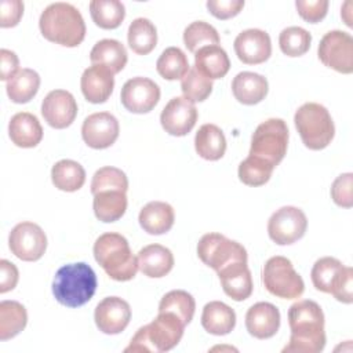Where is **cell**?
I'll use <instances>...</instances> for the list:
<instances>
[{"label": "cell", "instance_id": "cell-1", "mask_svg": "<svg viewBox=\"0 0 353 353\" xmlns=\"http://www.w3.org/2000/svg\"><path fill=\"white\" fill-rule=\"evenodd\" d=\"M291 336L283 353H319L325 346L324 313L310 299L298 301L288 309Z\"/></svg>", "mask_w": 353, "mask_h": 353}, {"label": "cell", "instance_id": "cell-2", "mask_svg": "<svg viewBox=\"0 0 353 353\" xmlns=\"http://www.w3.org/2000/svg\"><path fill=\"white\" fill-rule=\"evenodd\" d=\"M44 39L63 47H77L85 37V23L80 11L69 3H52L39 19Z\"/></svg>", "mask_w": 353, "mask_h": 353}, {"label": "cell", "instance_id": "cell-3", "mask_svg": "<svg viewBox=\"0 0 353 353\" xmlns=\"http://www.w3.org/2000/svg\"><path fill=\"white\" fill-rule=\"evenodd\" d=\"M97 290V274L85 262L61 266L52 280L54 298L66 307H79L91 301Z\"/></svg>", "mask_w": 353, "mask_h": 353}, {"label": "cell", "instance_id": "cell-4", "mask_svg": "<svg viewBox=\"0 0 353 353\" xmlns=\"http://www.w3.org/2000/svg\"><path fill=\"white\" fill-rule=\"evenodd\" d=\"M183 330L185 323L176 314L160 312L152 323L135 332L124 352H168L179 343Z\"/></svg>", "mask_w": 353, "mask_h": 353}, {"label": "cell", "instance_id": "cell-5", "mask_svg": "<svg viewBox=\"0 0 353 353\" xmlns=\"http://www.w3.org/2000/svg\"><path fill=\"white\" fill-rule=\"evenodd\" d=\"M94 258L105 273L116 281H128L138 272V259L132 255L124 236L109 232L94 243Z\"/></svg>", "mask_w": 353, "mask_h": 353}, {"label": "cell", "instance_id": "cell-6", "mask_svg": "<svg viewBox=\"0 0 353 353\" xmlns=\"http://www.w3.org/2000/svg\"><path fill=\"white\" fill-rule=\"evenodd\" d=\"M294 123L303 145L310 150L327 148L335 135V125L330 112L316 102H306L299 106L295 112Z\"/></svg>", "mask_w": 353, "mask_h": 353}, {"label": "cell", "instance_id": "cell-7", "mask_svg": "<svg viewBox=\"0 0 353 353\" xmlns=\"http://www.w3.org/2000/svg\"><path fill=\"white\" fill-rule=\"evenodd\" d=\"M310 279L317 291L331 294L342 303L353 302V269L339 259L323 256L312 268Z\"/></svg>", "mask_w": 353, "mask_h": 353}, {"label": "cell", "instance_id": "cell-8", "mask_svg": "<svg viewBox=\"0 0 353 353\" xmlns=\"http://www.w3.org/2000/svg\"><path fill=\"white\" fill-rule=\"evenodd\" d=\"M288 148V127L283 119H268L252 134L250 154L273 167L284 159Z\"/></svg>", "mask_w": 353, "mask_h": 353}, {"label": "cell", "instance_id": "cell-9", "mask_svg": "<svg viewBox=\"0 0 353 353\" xmlns=\"http://www.w3.org/2000/svg\"><path fill=\"white\" fill-rule=\"evenodd\" d=\"M262 283L272 295L281 299H296L305 291V283L295 272L292 262L281 255L266 261L262 269Z\"/></svg>", "mask_w": 353, "mask_h": 353}, {"label": "cell", "instance_id": "cell-10", "mask_svg": "<svg viewBox=\"0 0 353 353\" xmlns=\"http://www.w3.org/2000/svg\"><path fill=\"white\" fill-rule=\"evenodd\" d=\"M197 255L204 265L212 268L215 272L234 261L247 262L248 259L247 251L240 243L221 233L204 234L197 244Z\"/></svg>", "mask_w": 353, "mask_h": 353}, {"label": "cell", "instance_id": "cell-11", "mask_svg": "<svg viewBox=\"0 0 353 353\" xmlns=\"http://www.w3.org/2000/svg\"><path fill=\"white\" fill-rule=\"evenodd\" d=\"M317 55L327 68L350 74L353 72V37L342 30H330L321 37Z\"/></svg>", "mask_w": 353, "mask_h": 353}, {"label": "cell", "instance_id": "cell-12", "mask_svg": "<svg viewBox=\"0 0 353 353\" xmlns=\"http://www.w3.org/2000/svg\"><path fill=\"white\" fill-rule=\"evenodd\" d=\"M307 228L305 212L292 205H284L274 211L268 221V234L279 245H288L302 239Z\"/></svg>", "mask_w": 353, "mask_h": 353}, {"label": "cell", "instance_id": "cell-13", "mask_svg": "<svg viewBox=\"0 0 353 353\" xmlns=\"http://www.w3.org/2000/svg\"><path fill=\"white\" fill-rule=\"evenodd\" d=\"M11 252L25 262L39 261L47 248L44 230L34 222H21L12 228L8 236Z\"/></svg>", "mask_w": 353, "mask_h": 353}, {"label": "cell", "instance_id": "cell-14", "mask_svg": "<svg viewBox=\"0 0 353 353\" xmlns=\"http://www.w3.org/2000/svg\"><path fill=\"white\" fill-rule=\"evenodd\" d=\"M120 99L128 112L138 114L148 113L157 105L160 99V88L153 80L137 76L124 83Z\"/></svg>", "mask_w": 353, "mask_h": 353}, {"label": "cell", "instance_id": "cell-15", "mask_svg": "<svg viewBox=\"0 0 353 353\" xmlns=\"http://www.w3.org/2000/svg\"><path fill=\"white\" fill-rule=\"evenodd\" d=\"M197 121V109L193 102L185 97H174L164 106L160 114V123L165 132L174 137L189 134Z\"/></svg>", "mask_w": 353, "mask_h": 353}, {"label": "cell", "instance_id": "cell-16", "mask_svg": "<svg viewBox=\"0 0 353 353\" xmlns=\"http://www.w3.org/2000/svg\"><path fill=\"white\" fill-rule=\"evenodd\" d=\"M119 121L109 112L92 113L83 121V141L92 149H106L112 146L119 137Z\"/></svg>", "mask_w": 353, "mask_h": 353}, {"label": "cell", "instance_id": "cell-17", "mask_svg": "<svg viewBox=\"0 0 353 353\" xmlns=\"http://www.w3.org/2000/svg\"><path fill=\"white\" fill-rule=\"evenodd\" d=\"M41 114L52 128H66L77 116L76 99L66 90H52L41 102Z\"/></svg>", "mask_w": 353, "mask_h": 353}, {"label": "cell", "instance_id": "cell-18", "mask_svg": "<svg viewBox=\"0 0 353 353\" xmlns=\"http://www.w3.org/2000/svg\"><path fill=\"white\" fill-rule=\"evenodd\" d=\"M131 319V307L119 296L103 298L95 307L94 320L98 330L108 335H116L125 330Z\"/></svg>", "mask_w": 353, "mask_h": 353}, {"label": "cell", "instance_id": "cell-19", "mask_svg": "<svg viewBox=\"0 0 353 353\" xmlns=\"http://www.w3.org/2000/svg\"><path fill=\"white\" fill-rule=\"evenodd\" d=\"M234 52L247 65L263 63L272 55L270 36L261 29H247L234 39Z\"/></svg>", "mask_w": 353, "mask_h": 353}, {"label": "cell", "instance_id": "cell-20", "mask_svg": "<svg viewBox=\"0 0 353 353\" xmlns=\"http://www.w3.org/2000/svg\"><path fill=\"white\" fill-rule=\"evenodd\" d=\"M223 292L233 301H244L252 294L251 272L244 261H234L216 272Z\"/></svg>", "mask_w": 353, "mask_h": 353}, {"label": "cell", "instance_id": "cell-21", "mask_svg": "<svg viewBox=\"0 0 353 353\" xmlns=\"http://www.w3.org/2000/svg\"><path fill=\"white\" fill-rule=\"evenodd\" d=\"M245 328L256 339H268L280 328V312L269 302H258L245 313Z\"/></svg>", "mask_w": 353, "mask_h": 353}, {"label": "cell", "instance_id": "cell-22", "mask_svg": "<svg viewBox=\"0 0 353 353\" xmlns=\"http://www.w3.org/2000/svg\"><path fill=\"white\" fill-rule=\"evenodd\" d=\"M114 74L105 66L91 65L80 79V87L84 98L91 103H103L108 101L114 87Z\"/></svg>", "mask_w": 353, "mask_h": 353}, {"label": "cell", "instance_id": "cell-23", "mask_svg": "<svg viewBox=\"0 0 353 353\" xmlns=\"http://www.w3.org/2000/svg\"><path fill=\"white\" fill-rule=\"evenodd\" d=\"M139 270L152 279H160L168 274L174 266L172 252L160 244H149L139 250L138 255Z\"/></svg>", "mask_w": 353, "mask_h": 353}, {"label": "cell", "instance_id": "cell-24", "mask_svg": "<svg viewBox=\"0 0 353 353\" xmlns=\"http://www.w3.org/2000/svg\"><path fill=\"white\" fill-rule=\"evenodd\" d=\"M8 135L19 148H34L43 138V127L34 114L19 112L10 120Z\"/></svg>", "mask_w": 353, "mask_h": 353}, {"label": "cell", "instance_id": "cell-25", "mask_svg": "<svg viewBox=\"0 0 353 353\" xmlns=\"http://www.w3.org/2000/svg\"><path fill=\"white\" fill-rule=\"evenodd\" d=\"M268 80L259 73L240 72L232 81V92L243 105L259 103L268 95Z\"/></svg>", "mask_w": 353, "mask_h": 353}, {"label": "cell", "instance_id": "cell-26", "mask_svg": "<svg viewBox=\"0 0 353 353\" xmlns=\"http://www.w3.org/2000/svg\"><path fill=\"white\" fill-rule=\"evenodd\" d=\"M141 228L149 234L167 233L175 221L174 208L164 201H150L139 211L138 216Z\"/></svg>", "mask_w": 353, "mask_h": 353}, {"label": "cell", "instance_id": "cell-27", "mask_svg": "<svg viewBox=\"0 0 353 353\" xmlns=\"http://www.w3.org/2000/svg\"><path fill=\"white\" fill-rule=\"evenodd\" d=\"M201 325L208 334L226 335L236 325V313L229 305L221 301H211L203 307Z\"/></svg>", "mask_w": 353, "mask_h": 353}, {"label": "cell", "instance_id": "cell-28", "mask_svg": "<svg viewBox=\"0 0 353 353\" xmlns=\"http://www.w3.org/2000/svg\"><path fill=\"white\" fill-rule=\"evenodd\" d=\"M194 68L210 80H216L226 76L230 61L221 46H205L194 54Z\"/></svg>", "mask_w": 353, "mask_h": 353}, {"label": "cell", "instance_id": "cell-29", "mask_svg": "<svg viewBox=\"0 0 353 353\" xmlns=\"http://www.w3.org/2000/svg\"><path fill=\"white\" fill-rule=\"evenodd\" d=\"M92 65H101L108 68L113 74L121 72L127 63L125 47L114 39H103L95 43L90 52Z\"/></svg>", "mask_w": 353, "mask_h": 353}, {"label": "cell", "instance_id": "cell-30", "mask_svg": "<svg viewBox=\"0 0 353 353\" xmlns=\"http://www.w3.org/2000/svg\"><path fill=\"white\" fill-rule=\"evenodd\" d=\"M194 149L197 154L210 161H216L226 152V138L222 130L215 124H203L194 137Z\"/></svg>", "mask_w": 353, "mask_h": 353}, {"label": "cell", "instance_id": "cell-31", "mask_svg": "<svg viewBox=\"0 0 353 353\" xmlns=\"http://www.w3.org/2000/svg\"><path fill=\"white\" fill-rule=\"evenodd\" d=\"M94 214L102 222H114L120 219L127 210V196L121 190H102L94 194Z\"/></svg>", "mask_w": 353, "mask_h": 353}, {"label": "cell", "instance_id": "cell-32", "mask_svg": "<svg viewBox=\"0 0 353 353\" xmlns=\"http://www.w3.org/2000/svg\"><path fill=\"white\" fill-rule=\"evenodd\" d=\"M51 179L57 189L63 192H76L85 182V171L80 163L63 159L52 165Z\"/></svg>", "mask_w": 353, "mask_h": 353}, {"label": "cell", "instance_id": "cell-33", "mask_svg": "<svg viewBox=\"0 0 353 353\" xmlns=\"http://www.w3.org/2000/svg\"><path fill=\"white\" fill-rule=\"evenodd\" d=\"M40 76L36 70L29 68L19 69L7 81V95L15 103L29 102L39 91Z\"/></svg>", "mask_w": 353, "mask_h": 353}, {"label": "cell", "instance_id": "cell-34", "mask_svg": "<svg viewBox=\"0 0 353 353\" xmlns=\"http://www.w3.org/2000/svg\"><path fill=\"white\" fill-rule=\"evenodd\" d=\"M127 41L130 48L138 55L152 52L157 44L156 26L148 18L134 19L128 26Z\"/></svg>", "mask_w": 353, "mask_h": 353}, {"label": "cell", "instance_id": "cell-35", "mask_svg": "<svg viewBox=\"0 0 353 353\" xmlns=\"http://www.w3.org/2000/svg\"><path fill=\"white\" fill-rule=\"evenodd\" d=\"M28 324V313L17 301L0 302V341L17 336Z\"/></svg>", "mask_w": 353, "mask_h": 353}, {"label": "cell", "instance_id": "cell-36", "mask_svg": "<svg viewBox=\"0 0 353 353\" xmlns=\"http://www.w3.org/2000/svg\"><path fill=\"white\" fill-rule=\"evenodd\" d=\"M90 14L97 26L116 29L125 17V8L119 0H92L90 3Z\"/></svg>", "mask_w": 353, "mask_h": 353}, {"label": "cell", "instance_id": "cell-37", "mask_svg": "<svg viewBox=\"0 0 353 353\" xmlns=\"http://www.w3.org/2000/svg\"><path fill=\"white\" fill-rule=\"evenodd\" d=\"M157 73L165 80L182 79L189 68V61L186 54L178 47L165 48L156 62Z\"/></svg>", "mask_w": 353, "mask_h": 353}, {"label": "cell", "instance_id": "cell-38", "mask_svg": "<svg viewBox=\"0 0 353 353\" xmlns=\"http://www.w3.org/2000/svg\"><path fill=\"white\" fill-rule=\"evenodd\" d=\"M196 302L194 298L183 290H172L167 292L160 303H159V313L160 312H171L176 314L185 325L189 324L194 316Z\"/></svg>", "mask_w": 353, "mask_h": 353}, {"label": "cell", "instance_id": "cell-39", "mask_svg": "<svg viewBox=\"0 0 353 353\" xmlns=\"http://www.w3.org/2000/svg\"><path fill=\"white\" fill-rule=\"evenodd\" d=\"M183 43L190 52L196 54L205 46H218L219 34L212 25L204 21H194L183 30Z\"/></svg>", "mask_w": 353, "mask_h": 353}, {"label": "cell", "instance_id": "cell-40", "mask_svg": "<svg viewBox=\"0 0 353 353\" xmlns=\"http://www.w3.org/2000/svg\"><path fill=\"white\" fill-rule=\"evenodd\" d=\"M312 34L301 26H288L279 36V46L287 57H301L310 48Z\"/></svg>", "mask_w": 353, "mask_h": 353}, {"label": "cell", "instance_id": "cell-41", "mask_svg": "<svg viewBox=\"0 0 353 353\" xmlns=\"http://www.w3.org/2000/svg\"><path fill=\"white\" fill-rule=\"evenodd\" d=\"M273 170L272 164L248 154L239 164V179L247 186H261L270 179Z\"/></svg>", "mask_w": 353, "mask_h": 353}, {"label": "cell", "instance_id": "cell-42", "mask_svg": "<svg viewBox=\"0 0 353 353\" xmlns=\"http://www.w3.org/2000/svg\"><path fill=\"white\" fill-rule=\"evenodd\" d=\"M181 90L183 97L190 102H203L212 91V80L201 74L194 66L181 79Z\"/></svg>", "mask_w": 353, "mask_h": 353}, {"label": "cell", "instance_id": "cell-43", "mask_svg": "<svg viewBox=\"0 0 353 353\" xmlns=\"http://www.w3.org/2000/svg\"><path fill=\"white\" fill-rule=\"evenodd\" d=\"M121 190V192H127L128 189V179L125 176V174L116 167H102L99 168L91 181V193L97 194L98 192L102 190Z\"/></svg>", "mask_w": 353, "mask_h": 353}, {"label": "cell", "instance_id": "cell-44", "mask_svg": "<svg viewBox=\"0 0 353 353\" xmlns=\"http://www.w3.org/2000/svg\"><path fill=\"white\" fill-rule=\"evenodd\" d=\"M352 185H353V174L346 172L341 174L331 186V197L334 203L339 207L350 208L353 204L352 196Z\"/></svg>", "mask_w": 353, "mask_h": 353}, {"label": "cell", "instance_id": "cell-45", "mask_svg": "<svg viewBox=\"0 0 353 353\" xmlns=\"http://www.w3.org/2000/svg\"><path fill=\"white\" fill-rule=\"evenodd\" d=\"M295 7L302 19L309 23H317L327 15L328 1L327 0H296Z\"/></svg>", "mask_w": 353, "mask_h": 353}, {"label": "cell", "instance_id": "cell-46", "mask_svg": "<svg viewBox=\"0 0 353 353\" xmlns=\"http://www.w3.org/2000/svg\"><path fill=\"white\" fill-rule=\"evenodd\" d=\"M244 7V0H208V11L218 19H229L236 17Z\"/></svg>", "mask_w": 353, "mask_h": 353}, {"label": "cell", "instance_id": "cell-47", "mask_svg": "<svg viewBox=\"0 0 353 353\" xmlns=\"http://www.w3.org/2000/svg\"><path fill=\"white\" fill-rule=\"evenodd\" d=\"M0 26L12 28L18 25L23 14V3L21 0H1L0 3Z\"/></svg>", "mask_w": 353, "mask_h": 353}, {"label": "cell", "instance_id": "cell-48", "mask_svg": "<svg viewBox=\"0 0 353 353\" xmlns=\"http://www.w3.org/2000/svg\"><path fill=\"white\" fill-rule=\"evenodd\" d=\"M18 279H19V272L17 266L7 259H1L0 261V294H6L14 290L18 283Z\"/></svg>", "mask_w": 353, "mask_h": 353}, {"label": "cell", "instance_id": "cell-49", "mask_svg": "<svg viewBox=\"0 0 353 353\" xmlns=\"http://www.w3.org/2000/svg\"><path fill=\"white\" fill-rule=\"evenodd\" d=\"M0 79L7 81L19 70V59L14 51L7 48L0 50Z\"/></svg>", "mask_w": 353, "mask_h": 353}]
</instances>
